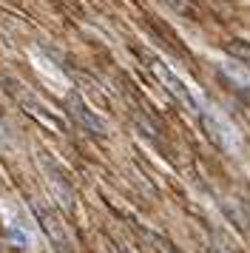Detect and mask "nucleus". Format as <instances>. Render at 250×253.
Listing matches in <instances>:
<instances>
[{
  "label": "nucleus",
  "mask_w": 250,
  "mask_h": 253,
  "mask_svg": "<svg viewBox=\"0 0 250 253\" xmlns=\"http://www.w3.org/2000/svg\"><path fill=\"white\" fill-rule=\"evenodd\" d=\"M151 69L157 71V77L168 85V91L173 94V97H176L185 108H191L193 114H202V105H199V100L193 97V91L179 80V77H176V74H173V71L168 69V66H165V63H162V60H151Z\"/></svg>",
  "instance_id": "nucleus-1"
},
{
  "label": "nucleus",
  "mask_w": 250,
  "mask_h": 253,
  "mask_svg": "<svg viewBox=\"0 0 250 253\" xmlns=\"http://www.w3.org/2000/svg\"><path fill=\"white\" fill-rule=\"evenodd\" d=\"M71 108H74V117H77L80 123L88 128V131H94V134H105V126H102V123H100V120H97L94 114H91L85 105L80 103L77 97H71Z\"/></svg>",
  "instance_id": "nucleus-2"
},
{
  "label": "nucleus",
  "mask_w": 250,
  "mask_h": 253,
  "mask_svg": "<svg viewBox=\"0 0 250 253\" xmlns=\"http://www.w3.org/2000/svg\"><path fill=\"white\" fill-rule=\"evenodd\" d=\"M9 239H11V242H17L20 248H26V245H29V236H26L23 230H17V228H11V230H9Z\"/></svg>",
  "instance_id": "nucleus-3"
}]
</instances>
